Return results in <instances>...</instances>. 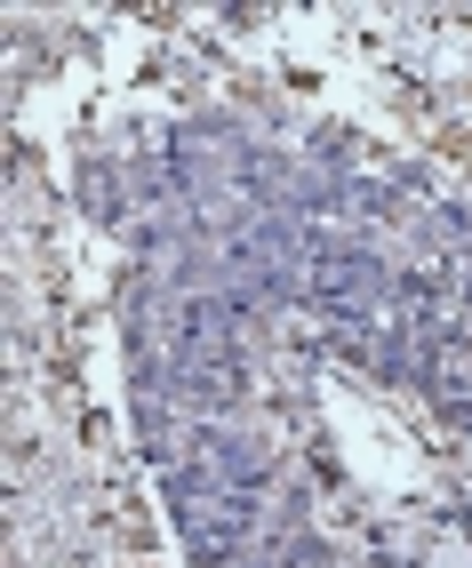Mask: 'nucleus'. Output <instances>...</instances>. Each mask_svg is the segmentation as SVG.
I'll return each mask as SVG.
<instances>
[{"mask_svg":"<svg viewBox=\"0 0 472 568\" xmlns=\"http://www.w3.org/2000/svg\"><path fill=\"white\" fill-rule=\"evenodd\" d=\"M169 473V520H177V545L201 560V568H224L232 552L249 545L257 528V497H264V465L241 433H217L201 425L192 448L161 465Z\"/></svg>","mask_w":472,"mask_h":568,"instance_id":"1","label":"nucleus"},{"mask_svg":"<svg viewBox=\"0 0 472 568\" xmlns=\"http://www.w3.org/2000/svg\"><path fill=\"white\" fill-rule=\"evenodd\" d=\"M304 288H312V305H321L337 328H369V321H384L392 273H384L376 248H361V241H329V248H312Z\"/></svg>","mask_w":472,"mask_h":568,"instance_id":"2","label":"nucleus"},{"mask_svg":"<svg viewBox=\"0 0 472 568\" xmlns=\"http://www.w3.org/2000/svg\"><path fill=\"white\" fill-rule=\"evenodd\" d=\"M297 264H304V233H297L289 209H257V216L232 224V241H224V273H232L241 296H289Z\"/></svg>","mask_w":472,"mask_h":568,"instance_id":"3","label":"nucleus"}]
</instances>
